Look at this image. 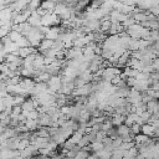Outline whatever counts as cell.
<instances>
[{
	"mask_svg": "<svg viewBox=\"0 0 159 159\" xmlns=\"http://www.w3.org/2000/svg\"><path fill=\"white\" fill-rule=\"evenodd\" d=\"M75 157H76L75 159H87V158H88V154H87L86 150H80V152L76 153Z\"/></svg>",
	"mask_w": 159,
	"mask_h": 159,
	"instance_id": "6da1fadb",
	"label": "cell"
}]
</instances>
